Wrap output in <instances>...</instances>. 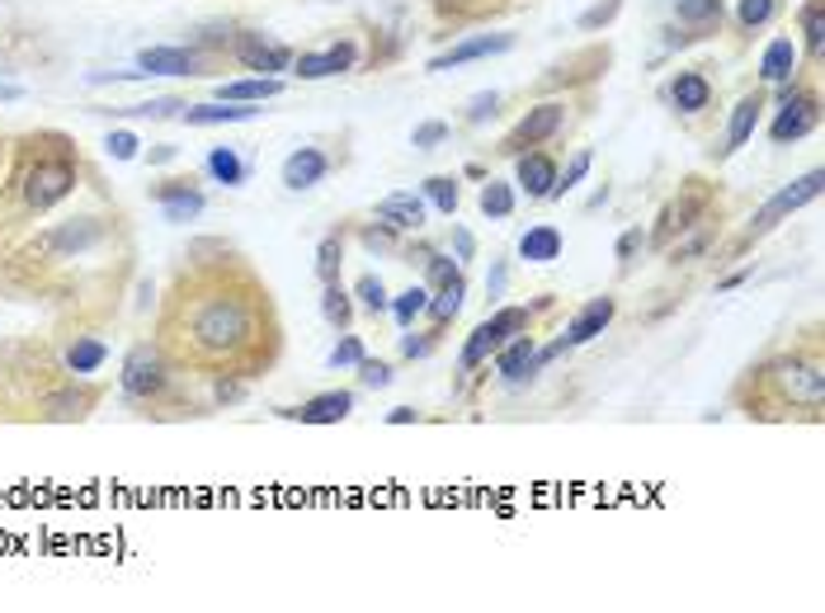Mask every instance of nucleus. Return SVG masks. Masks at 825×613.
Listing matches in <instances>:
<instances>
[{
  "instance_id": "obj_28",
  "label": "nucleus",
  "mask_w": 825,
  "mask_h": 613,
  "mask_svg": "<svg viewBox=\"0 0 825 613\" xmlns=\"http://www.w3.org/2000/svg\"><path fill=\"white\" fill-rule=\"evenodd\" d=\"M463 297H467V279H463V270H457L449 283H439V288H434L430 307H425V311H430V321H434V336L457 317V311H463Z\"/></svg>"
},
{
  "instance_id": "obj_45",
  "label": "nucleus",
  "mask_w": 825,
  "mask_h": 613,
  "mask_svg": "<svg viewBox=\"0 0 825 613\" xmlns=\"http://www.w3.org/2000/svg\"><path fill=\"white\" fill-rule=\"evenodd\" d=\"M104 147H109V156H114V161H137V147L142 141L128 133V128H114L104 137Z\"/></svg>"
},
{
  "instance_id": "obj_22",
  "label": "nucleus",
  "mask_w": 825,
  "mask_h": 613,
  "mask_svg": "<svg viewBox=\"0 0 825 613\" xmlns=\"http://www.w3.org/2000/svg\"><path fill=\"white\" fill-rule=\"evenodd\" d=\"M613 317H618V303H613V297H590V303H585L576 317H570L566 340H570V344H590L595 336H604Z\"/></svg>"
},
{
  "instance_id": "obj_7",
  "label": "nucleus",
  "mask_w": 825,
  "mask_h": 613,
  "mask_svg": "<svg viewBox=\"0 0 825 613\" xmlns=\"http://www.w3.org/2000/svg\"><path fill=\"white\" fill-rule=\"evenodd\" d=\"M816 123H821V94L802 81H788L779 90V114L769 123V137L779 147H788V141H802L806 133H816Z\"/></svg>"
},
{
  "instance_id": "obj_24",
  "label": "nucleus",
  "mask_w": 825,
  "mask_h": 613,
  "mask_svg": "<svg viewBox=\"0 0 825 613\" xmlns=\"http://www.w3.org/2000/svg\"><path fill=\"white\" fill-rule=\"evenodd\" d=\"M279 94H283V76H241V81L217 86V100L227 104H264V100H279Z\"/></svg>"
},
{
  "instance_id": "obj_33",
  "label": "nucleus",
  "mask_w": 825,
  "mask_h": 613,
  "mask_svg": "<svg viewBox=\"0 0 825 613\" xmlns=\"http://www.w3.org/2000/svg\"><path fill=\"white\" fill-rule=\"evenodd\" d=\"M425 307H430V288H425V283H416V288H406L402 297H392V317H396V326L402 330H410L416 326L420 317H425Z\"/></svg>"
},
{
  "instance_id": "obj_20",
  "label": "nucleus",
  "mask_w": 825,
  "mask_h": 613,
  "mask_svg": "<svg viewBox=\"0 0 825 613\" xmlns=\"http://www.w3.org/2000/svg\"><path fill=\"white\" fill-rule=\"evenodd\" d=\"M279 175H283V184H289V189H297V194H303V189H316V184L330 175V156H326L321 147H297L289 161H283Z\"/></svg>"
},
{
  "instance_id": "obj_1",
  "label": "nucleus",
  "mask_w": 825,
  "mask_h": 613,
  "mask_svg": "<svg viewBox=\"0 0 825 613\" xmlns=\"http://www.w3.org/2000/svg\"><path fill=\"white\" fill-rule=\"evenodd\" d=\"M156 344L170 368L199 377H260L283 350V326L264 279L241 256L217 250V260H189L174 274Z\"/></svg>"
},
{
  "instance_id": "obj_40",
  "label": "nucleus",
  "mask_w": 825,
  "mask_h": 613,
  "mask_svg": "<svg viewBox=\"0 0 825 613\" xmlns=\"http://www.w3.org/2000/svg\"><path fill=\"white\" fill-rule=\"evenodd\" d=\"M618 10H623V0H595V5L585 10L576 24L585 29V34H595V29H604V24H613V20H618Z\"/></svg>"
},
{
  "instance_id": "obj_3",
  "label": "nucleus",
  "mask_w": 825,
  "mask_h": 613,
  "mask_svg": "<svg viewBox=\"0 0 825 613\" xmlns=\"http://www.w3.org/2000/svg\"><path fill=\"white\" fill-rule=\"evenodd\" d=\"M745 383L769 391V401H759L755 416H769V406H779V411H798V406H806V411L816 416L821 401H825V368H821L816 344L806 354H783V359H773V364H765V368H750ZM779 411H773V416H779Z\"/></svg>"
},
{
  "instance_id": "obj_47",
  "label": "nucleus",
  "mask_w": 825,
  "mask_h": 613,
  "mask_svg": "<svg viewBox=\"0 0 825 613\" xmlns=\"http://www.w3.org/2000/svg\"><path fill=\"white\" fill-rule=\"evenodd\" d=\"M430 350H434V330L430 336H410V330L402 336V359H425Z\"/></svg>"
},
{
  "instance_id": "obj_51",
  "label": "nucleus",
  "mask_w": 825,
  "mask_h": 613,
  "mask_svg": "<svg viewBox=\"0 0 825 613\" xmlns=\"http://www.w3.org/2000/svg\"><path fill=\"white\" fill-rule=\"evenodd\" d=\"M410 420H416V411H410V406H396V411L387 416V424H410Z\"/></svg>"
},
{
  "instance_id": "obj_53",
  "label": "nucleus",
  "mask_w": 825,
  "mask_h": 613,
  "mask_svg": "<svg viewBox=\"0 0 825 613\" xmlns=\"http://www.w3.org/2000/svg\"><path fill=\"white\" fill-rule=\"evenodd\" d=\"M20 94H24L20 86H0V100H20Z\"/></svg>"
},
{
  "instance_id": "obj_52",
  "label": "nucleus",
  "mask_w": 825,
  "mask_h": 613,
  "mask_svg": "<svg viewBox=\"0 0 825 613\" xmlns=\"http://www.w3.org/2000/svg\"><path fill=\"white\" fill-rule=\"evenodd\" d=\"M486 288H490V293H500V288H505V264H496V270H490V279H486Z\"/></svg>"
},
{
  "instance_id": "obj_14",
  "label": "nucleus",
  "mask_w": 825,
  "mask_h": 613,
  "mask_svg": "<svg viewBox=\"0 0 825 613\" xmlns=\"http://www.w3.org/2000/svg\"><path fill=\"white\" fill-rule=\"evenodd\" d=\"M665 100H670L679 114L698 118V114H708V109H712L717 90H712V81L703 76V67H689V71H675V81H670V90H665Z\"/></svg>"
},
{
  "instance_id": "obj_25",
  "label": "nucleus",
  "mask_w": 825,
  "mask_h": 613,
  "mask_svg": "<svg viewBox=\"0 0 825 613\" xmlns=\"http://www.w3.org/2000/svg\"><path fill=\"white\" fill-rule=\"evenodd\" d=\"M260 109L256 104H227V100H213V104H184V123L189 128H222V123H246L256 118Z\"/></svg>"
},
{
  "instance_id": "obj_48",
  "label": "nucleus",
  "mask_w": 825,
  "mask_h": 613,
  "mask_svg": "<svg viewBox=\"0 0 825 613\" xmlns=\"http://www.w3.org/2000/svg\"><path fill=\"white\" fill-rule=\"evenodd\" d=\"M642 246H646V231H642V227L623 231V236H618V260H623V264H632V256H637Z\"/></svg>"
},
{
  "instance_id": "obj_38",
  "label": "nucleus",
  "mask_w": 825,
  "mask_h": 613,
  "mask_svg": "<svg viewBox=\"0 0 825 613\" xmlns=\"http://www.w3.org/2000/svg\"><path fill=\"white\" fill-rule=\"evenodd\" d=\"M425 198H430L443 217H453V213H457V203H463V194H457V180H453V175H430V180H425Z\"/></svg>"
},
{
  "instance_id": "obj_4",
  "label": "nucleus",
  "mask_w": 825,
  "mask_h": 613,
  "mask_svg": "<svg viewBox=\"0 0 825 613\" xmlns=\"http://www.w3.org/2000/svg\"><path fill=\"white\" fill-rule=\"evenodd\" d=\"M533 326V307H500L496 317H486L477 330L467 336V344H463V354H457V368L463 373H472V368H482L490 354L500 350L505 340H515L519 330H529Z\"/></svg>"
},
{
  "instance_id": "obj_46",
  "label": "nucleus",
  "mask_w": 825,
  "mask_h": 613,
  "mask_svg": "<svg viewBox=\"0 0 825 613\" xmlns=\"http://www.w3.org/2000/svg\"><path fill=\"white\" fill-rule=\"evenodd\" d=\"M425 274H430V283H425V288H439V283H449V279L457 274V260H449V256H425Z\"/></svg>"
},
{
  "instance_id": "obj_5",
  "label": "nucleus",
  "mask_w": 825,
  "mask_h": 613,
  "mask_svg": "<svg viewBox=\"0 0 825 613\" xmlns=\"http://www.w3.org/2000/svg\"><path fill=\"white\" fill-rule=\"evenodd\" d=\"M821 180H825L821 170H806V175H798L792 184H783L779 194H773V198L765 203V208H759V213L750 217V227H745V236H741V246H736V250L755 246V241H765V236H769L773 227H779L783 217H792L798 208H806V203H812V198L821 194Z\"/></svg>"
},
{
  "instance_id": "obj_18",
  "label": "nucleus",
  "mask_w": 825,
  "mask_h": 613,
  "mask_svg": "<svg viewBox=\"0 0 825 613\" xmlns=\"http://www.w3.org/2000/svg\"><path fill=\"white\" fill-rule=\"evenodd\" d=\"M151 198L161 203V213H166V223H194V217L203 213V198L189 180H166V184H156L151 189Z\"/></svg>"
},
{
  "instance_id": "obj_23",
  "label": "nucleus",
  "mask_w": 825,
  "mask_h": 613,
  "mask_svg": "<svg viewBox=\"0 0 825 613\" xmlns=\"http://www.w3.org/2000/svg\"><path fill=\"white\" fill-rule=\"evenodd\" d=\"M533 350H538V340L529 336V330H519L515 340H505L496 354V373L505 377V383H523V377H533Z\"/></svg>"
},
{
  "instance_id": "obj_30",
  "label": "nucleus",
  "mask_w": 825,
  "mask_h": 613,
  "mask_svg": "<svg viewBox=\"0 0 825 613\" xmlns=\"http://www.w3.org/2000/svg\"><path fill=\"white\" fill-rule=\"evenodd\" d=\"M798 34H802L798 47H806V57L821 61V53H825V0H806V5L798 10Z\"/></svg>"
},
{
  "instance_id": "obj_11",
  "label": "nucleus",
  "mask_w": 825,
  "mask_h": 613,
  "mask_svg": "<svg viewBox=\"0 0 825 613\" xmlns=\"http://www.w3.org/2000/svg\"><path fill=\"white\" fill-rule=\"evenodd\" d=\"M354 61H359V47L354 43H330L326 53L293 57V76H297V81H330V76H344Z\"/></svg>"
},
{
  "instance_id": "obj_44",
  "label": "nucleus",
  "mask_w": 825,
  "mask_h": 613,
  "mask_svg": "<svg viewBox=\"0 0 825 613\" xmlns=\"http://www.w3.org/2000/svg\"><path fill=\"white\" fill-rule=\"evenodd\" d=\"M359 383L363 387H392V364H387V359H369V354H363Z\"/></svg>"
},
{
  "instance_id": "obj_34",
  "label": "nucleus",
  "mask_w": 825,
  "mask_h": 613,
  "mask_svg": "<svg viewBox=\"0 0 825 613\" xmlns=\"http://www.w3.org/2000/svg\"><path fill=\"white\" fill-rule=\"evenodd\" d=\"M779 10H783V0H741V5H736V29H741V34H755V29H765Z\"/></svg>"
},
{
  "instance_id": "obj_36",
  "label": "nucleus",
  "mask_w": 825,
  "mask_h": 613,
  "mask_svg": "<svg viewBox=\"0 0 825 613\" xmlns=\"http://www.w3.org/2000/svg\"><path fill=\"white\" fill-rule=\"evenodd\" d=\"M340 264H344V236L340 231H330L321 246H316V279L330 283V279H340Z\"/></svg>"
},
{
  "instance_id": "obj_26",
  "label": "nucleus",
  "mask_w": 825,
  "mask_h": 613,
  "mask_svg": "<svg viewBox=\"0 0 825 613\" xmlns=\"http://www.w3.org/2000/svg\"><path fill=\"white\" fill-rule=\"evenodd\" d=\"M377 223H387L392 231H420L425 227V198L420 194H387L377 203Z\"/></svg>"
},
{
  "instance_id": "obj_35",
  "label": "nucleus",
  "mask_w": 825,
  "mask_h": 613,
  "mask_svg": "<svg viewBox=\"0 0 825 613\" xmlns=\"http://www.w3.org/2000/svg\"><path fill=\"white\" fill-rule=\"evenodd\" d=\"M590 166H595V151H590V147L576 151V156H570V166L557 170V184H552V194H547V198H566L570 189H580V180L590 175Z\"/></svg>"
},
{
  "instance_id": "obj_17",
  "label": "nucleus",
  "mask_w": 825,
  "mask_h": 613,
  "mask_svg": "<svg viewBox=\"0 0 825 613\" xmlns=\"http://www.w3.org/2000/svg\"><path fill=\"white\" fill-rule=\"evenodd\" d=\"M726 20V0H675V29H685L689 43L717 34Z\"/></svg>"
},
{
  "instance_id": "obj_6",
  "label": "nucleus",
  "mask_w": 825,
  "mask_h": 613,
  "mask_svg": "<svg viewBox=\"0 0 825 613\" xmlns=\"http://www.w3.org/2000/svg\"><path fill=\"white\" fill-rule=\"evenodd\" d=\"M123 397L128 401H156V397H166V387H170V359L161 354V344H151V340H142L128 350V359H123Z\"/></svg>"
},
{
  "instance_id": "obj_15",
  "label": "nucleus",
  "mask_w": 825,
  "mask_h": 613,
  "mask_svg": "<svg viewBox=\"0 0 825 613\" xmlns=\"http://www.w3.org/2000/svg\"><path fill=\"white\" fill-rule=\"evenodd\" d=\"M798 71H802V47L798 38H773L765 53H759V81L765 86H788V81H798Z\"/></svg>"
},
{
  "instance_id": "obj_9",
  "label": "nucleus",
  "mask_w": 825,
  "mask_h": 613,
  "mask_svg": "<svg viewBox=\"0 0 825 613\" xmlns=\"http://www.w3.org/2000/svg\"><path fill=\"white\" fill-rule=\"evenodd\" d=\"M231 57L241 61L246 71H256V76H283V71L293 67L297 53H293L289 43L260 34V29H241V34L231 38Z\"/></svg>"
},
{
  "instance_id": "obj_31",
  "label": "nucleus",
  "mask_w": 825,
  "mask_h": 613,
  "mask_svg": "<svg viewBox=\"0 0 825 613\" xmlns=\"http://www.w3.org/2000/svg\"><path fill=\"white\" fill-rule=\"evenodd\" d=\"M104 359H109V344H104V340H94V336H76V344H67V368H71L76 377L100 373V368H104Z\"/></svg>"
},
{
  "instance_id": "obj_2",
  "label": "nucleus",
  "mask_w": 825,
  "mask_h": 613,
  "mask_svg": "<svg viewBox=\"0 0 825 613\" xmlns=\"http://www.w3.org/2000/svg\"><path fill=\"white\" fill-rule=\"evenodd\" d=\"M76 180H81V161L61 133H34L20 141V166H14L10 189L20 194L24 213H53L61 198H71Z\"/></svg>"
},
{
  "instance_id": "obj_19",
  "label": "nucleus",
  "mask_w": 825,
  "mask_h": 613,
  "mask_svg": "<svg viewBox=\"0 0 825 613\" xmlns=\"http://www.w3.org/2000/svg\"><path fill=\"white\" fill-rule=\"evenodd\" d=\"M349 411H354V391H321V397H312L303 406H289V420H303V424H340L349 420Z\"/></svg>"
},
{
  "instance_id": "obj_27",
  "label": "nucleus",
  "mask_w": 825,
  "mask_h": 613,
  "mask_svg": "<svg viewBox=\"0 0 825 613\" xmlns=\"http://www.w3.org/2000/svg\"><path fill=\"white\" fill-rule=\"evenodd\" d=\"M562 246H566V236L552 227V223H538L519 236V260H529V264H552L562 256Z\"/></svg>"
},
{
  "instance_id": "obj_13",
  "label": "nucleus",
  "mask_w": 825,
  "mask_h": 613,
  "mask_svg": "<svg viewBox=\"0 0 825 613\" xmlns=\"http://www.w3.org/2000/svg\"><path fill=\"white\" fill-rule=\"evenodd\" d=\"M510 47H515V34H472V38H463V43H453L449 53L430 57V71H453V67H467V61L510 53Z\"/></svg>"
},
{
  "instance_id": "obj_43",
  "label": "nucleus",
  "mask_w": 825,
  "mask_h": 613,
  "mask_svg": "<svg viewBox=\"0 0 825 613\" xmlns=\"http://www.w3.org/2000/svg\"><path fill=\"white\" fill-rule=\"evenodd\" d=\"M443 141H449V123H439V118L420 123V128L410 133V147H420V151H434V147H443Z\"/></svg>"
},
{
  "instance_id": "obj_50",
  "label": "nucleus",
  "mask_w": 825,
  "mask_h": 613,
  "mask_svg": "<svg viewBox=\"0 0 825 613\" xmlns=\"http://www.w3.org/2000/svg\"><path fill=\"white\" fill-rule=\"evenodd\" d=\"M453 246H457V264H463V260H472V256H477V241H472V231H463V227H457V231H453Z\"/></svg>"
},
{
  "instance_id": "obj_42",
  "label": "nucleus",
  "mask_w": 825,
  "mask_h": 613,
  "mask_svg": "<svg viewBox=\"0 0 825 613\" xmlns=\"http://www.w3.org/2000/svg\"><path fill=\"white\" fill-rule=\"evenodd\" d=\"M326 364H330V368H359V364H363V340H359V336H344L336 350H330Z\"/></svg>"
},
{
  "instance_id": "obj_21",
  "label": "nucleus",
  "mask_w": 825,
  "mask_h": 613,
  "mask_svg": "<svg viewBox=\"0 0 825 613\" xmlns=\"http://www.w3.org/2000/svg\"><path fill=\"white\" fill-rule=\"evenodd\" d=\"M698 208H703V198H698V180H689L685 189H679V198H675L670 208L660 213V227H656L652 236H646V241L665 246L675 231H689V227H698Z\"/></svg>"
},
{
  "instance_id": "obj_29",
  "label": "nucleus",
  "mask_w": 825,
  "mask_h": 613,
  "mask_svg": "<svg viewBox=\"0 0 825 613\" xmlns=\"http://www.w3.org/2000/svg\"><path fill=\"white\" fill-rule=\"evenodd\" d=\"M203 170H208L217 184H227V189H241L250 180V166H246V156L236 147H213L208 156H203Z\"/></svg>"
},
{
  "instance_id": "obj_16",
  "label": "nucleus",
  "mask_w": 825,
  "mask_h": 613,
  "mask_svg": "<svg viewBox=\"0 0 825 613\" xmlns=\"http://www.w3.org/2000/svg\"><path fill=\"white\" fill-rule=\"evenodd\" d=\"M515 184L523 189L529 198H547L552 184H557V161L543 151V147H529L519 151V166H515Z\"/></svg>"
},
{
  "instance_id": "obj_12",
  "label": "nucleus",
  "mask_w": 825,
  "mask_h": 613,
  "mask_svg": "<svg viewBox=\"0 0 825 613\" xmlns=\"http://www.w3.org/2000/svg\"><path fill=\"white\" fill-rule=\"evenodd\" d=\"M759 114H765V90H750V94H741L736 100V109H732V118H726V137H722V147H712V156H732V151H741L745 141L755 137V128H759Z\"/></svg>"
},
{
  "instance_id": "obj_32",
  "label": "nucleus",
  "mask_w": 825,
  "mask_h": 613,
  "mask_svg": "<svg viewBox=\"0 0 825 613\" xmlns=\"http://www.w3.org/2000/svg\"><path fill=\"white\" fill-rule=\"evenodd\" d=\"M321 317L336 330H349V321H354V303H349V293L340 288V279L321 283Z\"/></svg>"
},
{
  "instance_id": "obj_10",
  "label": "nucleus",
  "mask_w": 825,
  "mask_h": 613,
  "mask_svg": "<svg viewBox=\"0 0 825 613\" xmlns=\"http://www.w3.org/2000/svg\"><path fill=\"white\" fill-rule=\"evenodd\" d=\"M208 61L213 57L203 47H147L137 57V71L142 76H203Z\"/></svg>"
},
{
  "instance_id": "obj_41",
  "label": "nucleus",
  "mask_w": 825,
  "mask_h": 613,
  "mask_svg": "<svg viewBox=\"0 0 825 613\" xmlns=\"http://www.w3.org/2000/svg\"><path fill=\"white\" fill-rule=\"evenodd\" d=\"M128 118H170V114H184V100H147V104H128L118 109Z\"/></svg>"
},
{
  "instance_id": "obj_39",
  "label": "nucleus",
  "mask_w": 825,
  "mask_h": 613,
  "mask_svg": "<svg viewBox=\"0 0 825 613\" xmlns=\"http://www.w3.org/2000/svg\"><path fill=\"white\" fill-rule=\"evenodd\" d=\"M477 208H482L486 217H510V213H515V189H510V184H500V180H486V184H482Z\"/></svg>"
},
{
  "instance_id": "obj_8",
  "label": "nucleus",
  "mask_w": 825,
  "mask_h": 613,
  "mask_svg": "<svg viewBox=\"0 0 825 613\" xmlns=\"http://www.w3.org/2000/svg\"><path fill=\"white\" fill-rule=\"evenodd\" d=\"M566 128V104L562 100H547V104H538V109H529L510 133L500 137V156H519V151H529V147H543V141H552Z\"/></svg>"
},
{
  "instance_id": "obj_37",
  "label": "nucleus",
  "mask_w": 825,
  "mask_h": 613,
  "mask_svg": "<svg viewBox=\"0 0 825 613\" xmlns=\"http://www.w3.org/2000/svg\"><path fill=\"white\" fill-rule=\"evenodd\" d=\"M354 297H359V307H363V311H373V317H383V311L392 307L387 283L377 279V274H359V283H354Z\"/></svg>"
},
{
  "instance_id": "obj_49",
  "label": "nucleus",
  "mask_w": 825,
  "mask_h": 613,
  "mask_svg": "<svg viewBox=\"0 0 825 613\" xmlns=\"http://www.w3.org/2000/svg\"><path fill=\"white\" fill-rule=\"evenodd\" d=\"M496 109H500V94H477V100L467 104V123H486Z\"/></svg>"
}]
</instances>
